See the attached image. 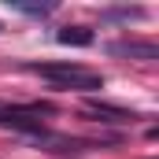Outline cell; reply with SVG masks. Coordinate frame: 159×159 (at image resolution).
I'll return each mask as SVG.
<instances>
[{"mask_svg":"<svg viewBox=\"0 0 159 159\" xmlns=\"http://www.w3.org/2000/svg\"><path fill=\"white\" fill-rule=\"evenodd\" d=\"M30 70L41 74V78H48L59 89H104V78L96 70L78 67V63H34Z\"/></svg>","mask_w":159,"mask_h":159,"instance_id":"6da1fadb","label":"cell"},{"mask_svg":"<svg viewBox=\"0 0 159 159\" xmlns=\"http://www.w3.org/2000/svg\"><path fill=\"white\" fill-rule=\"evenodd\" d=\"M44 152H56V156H81V152H89L93 144L89 141H78V137H63V133H41V137H34Z\"/></svg>","mask_w":159,"mask_h":159,"instance_id":"7a4b0ae2","label":"cell"},{"mask_svg":"<svg viewBox=\"0 0 159 159\" xmlns=\"http://www.w3.org/2000/svg\"><path fill=\"white\" fill-rule=\"evenodd\" d=\"M85 111H89V115H96L100 122H115V126H126V122H137V119H141L137 111L115 107V104H107V100H85Z\"/></svg>","mask_w":159,"mask_h":159,"instance_id":"3957f363","label":"cell"},{"mask_svg":"<svg viewBox=\"0 0 159 159\" xmlns=\"http://www.w3.org/2000/svg\"><path fill=\"white\" fill-rule=\"evenodd\" d=\"M107 56H129V59L152 63L159 56V48H156V41H111L107 44Z\"/></svg>","mask_w":159,"mask_h":159,"instance_id":"277c9868","label":"cell"},{"mask_svg":"<svg viewBox=\"0 0 159 159\" xmlns=\"http://www.w3.org/2000/svg\"><path fill=\"white\" fill-rule=\"evenodd\" d=\"M59 44H74V48H85V44H93V30H85V26H63L59 34H56Z\"/></svg>","mask_w":159,"mask_h":159,"instance_id":"5b68a950","label":"cell"},{"mask_svg":"<svg viewBox=\"0 0 159 159\" xmlns=\"http://www.w3.org/2000/svg\"><path fill=\"white\" fill-rule=\"evenodd\" d=\"M104 22H129V19H144V7H107L100 11Z\"/></svg>","mask_w":159,"mask_h":159,"instance_id":"8992f818","label":"cell"},{"mask_svg":"<svg viewBox=\"0 0 159 159\" xmlns=\"http://www.w3.org/2000/svg\"><path fill=\"white\" fill-rule=\"evenodd\" d=\"M7 7H15V11H26V15H48L56 4H52V0H44V4H37V0H7Z\"/></svg>","mask_w":159,"mask_h":159,"instance_id":"52a82bcc","label":"cell"},{"mask_svg":"<svg viewBox=\"0 0 159 159\" xmlns=\"http://www.w3.org/2000/svg\"><path fill=\"white\" fill-rule=\"evenodd\" d=\"M0 30H4V26H0Z\"/></svg>","mask_w":159,"mask_h":159,"instance_id":"ba28073f","label":"cell"}]
</instances>
